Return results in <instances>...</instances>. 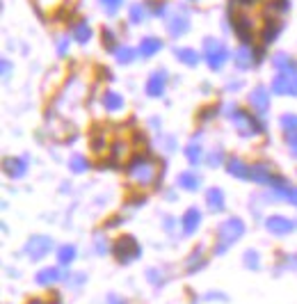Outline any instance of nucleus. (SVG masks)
I'll return each instance as SVG.
<instances>
[{
  "label": "nucleus",
  "instance_id": "nucleus-16",
  "mask_svg": "<svg viewBox=\"0 0 297 304\" xmlns=\"http://www.w3.org/2000/svg\"><path fill=\"white\" fill-rule=\"evenodd\" d=\"M67 51H69V39L59 37L57 39V55H67Z\"/></svg>",
  "mask_w": 297,
  "mask_h": 304
},
{
  "label": "nucleus",
  "instance_id": "nucleus-1",
  "mask_svg": "<svg viewBox=\"0 0 297 304\" xmlns=\"http://www.w3.org/2000/svg\"><path fill=\"white\" fill-rule=\"evenodd\" d=\"M204 51H206L208 64L213 69H220L224 62H226V57H229L226 48H224L222 41H217V39H206V41H204Z\"/></svg>",
  "mask_w": 297,
  "mask_h": 304
},
{
  "label": "nucleus",
  "instance_id": "nucleus-9",
  "mask_svg": "<svg viewBox=\"0 0 297 304\" xmlns=\"http://www.w3.org/2000/svg\"><path fill=\"white\" fill-rule=\"evenodd\" d=\"M279 30H281V23L270 21V23L265 25V30H263V39H265L267 44H270V41H275L277 35H279Z\"/></svg>",
  "mask_w": 297,
  "mask_h": 304
},
{
  "label": "nucleus",
  "instance_id": "nucleus-4",
  "mask_svg": "<svg viewBox=\"0 0 297 304\" xmlns=\"http://www.w3.org/2000/svg\"><path fill=\"white\" fill-rule=\"evenodd\" d=\"M252 55H254V51L249 48V46H240V48L233 53V59H236V64H238L240 69H247V67H249V64L254 62Z\"/></svg>",
  "mask_w": 297,
  "mask_h": 304
},
{
  "label": "nucleus",
  "instance_id": "nucleus-15",
  "mask_svg": "<svg viewBox=\"0 0 297 304\" xmlns=\"http://www.w3.org/2000/svg\"><path fill=\"white\" fill-rule=\"evenodd\" d=\"M121 2H124V0H101V5H103V7L108 9L110 14H114V12H117V7H121Z\"/></svg>",
  "mask_w": 297,
  "mask_h": 304
},
{
  "label": "nucleus",
  "instance_id": "nucleus-17",
  "mask_svg": "<svg viewBox=\"0 0 297 304\" xmlns=\"http://www.w3.org/2000/svg\"><path fill=\"white\" fill-rule=\"evenodd\" d=\"M275 64H277V67H290L293 62H290V57H288V55H283V53H279V55L275 57Z\"/></svg>",
  "mask_w": 297,
  "mask_h": 304
},
{
  "label": "nucleus",
  "instance_id": "nucleus-2",
  "mask_svg": "<svg viewBox=\"0 0 297 304\" xmlns=\"http://www.w3.org/2000/svg\"><path fill=\"white\" fill-rule=\"evenodd\" d=\"M187 28H190V21H187L183 14L171 16L169 21H167V30H169L171 37H181V35H186Z\"/></svg>",
  "mask_w": 297,
  "mask_h": 304
},
{
  "label": "nucleus",
  "instance_id": "nucleus-6",
  "mask_svg": "<svg viewBox=\"0 0 297 304\" xmlns=\"http://www.w3.org/2000/svg\"><path fill=\"white\" fill-rule=\"evenodd\" d=\"M174 55H176V57L183 62V64H187V67H194V64L199 62V55H197L192 48H176V51H174Z\"/></svg>",
  "mask_w": 297,
  "mask_h": 304
},
{
  "label": "nucleus",
  "instance_id": "nucleus-12",
  "mask_svg": "<svg viewBox=\"0 0 297 304\" xmlns=\"http://www.w3.org/2000/svg\"><path fill=\"white\" fill-rule=\"evenodd\" d=\"M133 57H135L133 48H128V46H124V48H117V59H119V62H130Z\"/></svg>",
  "mask_w": 297,
  "mask_h": 304
},
{
  "label": "nucleus",
  "instance_id": "nucleus-11",
  "mask_svg": "<svg viewBox=\"0 0 297 304\" xmlns=\"http://www.w3.org/2000/svg\"><path fill=\"white\" fill-rule=\"evenodd\" d=\"M252 103L254 105H259V108H265V103H267V94H265V89H256L252 94Z\"/></svg>",
  "mask_w": 297,
  "mask_h": 304
},
{
  "label": "nucleus",
  "instance_id": "nucleus-3",
  "mask_svg": "<svg viewBox=\"0 0 297 304\" xmlns=\"http://www.w3.org/2000/svg\"><path fill=\"white\" fill-rule=\"evenodd\" d=\"M163 48V41L158 37H144L140 41V55H144V57H151V55H156L158 51Z\"/></svg>",
  "mask_w": 297,
  "mask_h": 304
},
{
  "label": "nucleus",
  "instance_id": "nucleus-13",
  "mask_svg": "<svg viewBox=\"0 0 297 304\" xmlns=\"http://www.w3.org/2000/svg\"><path fill=\"white\" fill-rule=\"evenodd\" d=\"M130 21L133 23L144 21V7H142V5H133V7H130Z\"/></svg>",
  "mask_w": 297,
  "mask_h": 304
},
{
  "label": "nucleus",
  "instance_id": "nucleus-5",
  "mask_svg": "<svg viewBox=\"0 0 297 304\" xmlns=\"http://www.w3.org/2000/svg\"><path fill=\"white\" fill-rule=\"evenodd\" d=\"M233 28H236L238 37L242 41H252V25H249V21H245V16H236L233 19Z\"/></svg>",
  "mask_w": 297,
  "mask_h": 304
},
{
  "label": "nucleus",
  "instance_id": "nucleus-19",
  "mask_svg": "<svg viewBox=\"0 0 297 304\" xmlns=\"http://www.w3.org/2000/svg\"><path fill=\"white\" fill-rule=\"evenodd\" d=\"M2 71H5V76H9V62L7 59H2Z\"/></svg>",
  "mask_w": 297,
  "mask_h": 304
},
{
  "label": "nucleus",
  "instance_id": "nucleus-10",
  "mask_svg": "<svg viewBox=\"0 0 297 304\" xmlns=\"http://www.w3.org/2000/svg\"><path fill=\"white\" fill-rule=\"evenodd\" d=\"M275 89L279 92V94H286V92H290L293 89V85H290V76L281 74L275 78Z\"/></svg>",
  "mask_w": 297,
  "mask_h": 304
},
{
  "label": "nucleus",
  "instance_id": "nucleus-7",
  "mask_svg": "<svg viewBox=\"0 0 297 304\" xmlns=\"http://www.w3.org/2000/svg\"><path fill=\"white\" fill-rule=\"evenodd\" d=\"M163 87H165V74L163 71H156V74L151 76V80H148V94H153V96H156V94H160V92H163Z\"/></svg>",
  "mask_w": 297,
  "mask_h": 304
},
{
  "label": "nucleus",
  "instance_id": "nucleus-8",
  "mask_svg": "<svg viewBox=\"0 0 297 304\" xmlns=\"http://www.w3.org/2000/svg\"><path fill=\"white\" fill-rule=\"evenodd\" d=\"M74 37H75V41H80V44L89 41V37H92V30H89L87 23L80 21L78 25H75V28H74Z\"/></svg>",
  "mask_w": 297,
  "mask_h": 304
},
{
  "label": "nucleus",
  "instance_id": "nucleus-14",
  "mask_svg": "<svg viewBox=\"0 0 297 304\" xmlns=\"http://www.w3.org/2000/svg\"><path fill=\"white\" fill-rule=\"evenodd\" d=\"M105 105H108V108H110V110H114V108H119V105H121V98L117 96V94H105Z\"/></svg>",
  "mask_w": 297,
  "mask_h": 304
},
{
  "label": "nucleus",
  "instance_id": "nucleus-18",
  "mask_svg": "<svg viewBox=\"0 0 297 304\" xmlns=\"http://www.w3.org/2000/svg\"><path fill=\"white\" fill-rule=\"evenodd\" d=\"M103 35H105V41H108V44H112V41H114V37H112V32H110V30H105Z\"/></svg>",
  "mask_w": 297,
  "mask_h": 304
}]
</instances>
